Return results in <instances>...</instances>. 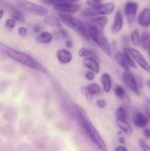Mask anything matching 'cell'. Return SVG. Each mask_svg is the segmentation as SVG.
I'll list each match as a JSON object with an SVG mask.
<instances>
[{
    "instance_id": "obj_21",
    "label": "cell",
    "mask_w": 150,
    "mask_h": 151,
    "mask_svg": "<svg viewBox=\"0 0 150 151\" xmlns=\"http://www.w3.org/2000/svg\"><path fill=\"white\" fill-rule=\"evenodd\" d=\"M116 125L121 131L124 133L127 136H130L132 133V128L127 120L118 121L116 120Z\"/></svg>"
},
{
    "instance_id": "obj_40",
    "label": "cell",
    "mask_w": 150,
    "mask_h": 151,
    "mask_svg": "<svg viewBox=\"0 0 150 151\" xmlns=\"http://www.w3.org/2000/svg\"><path fill=\"white\" fill-rule=\"evenodd\" d=\"M143 133H144V137H145L146 139H150V128H144Z\"/></svg>"
},
{
    "instance_id": "obj_4",
    "label": "cell",
    "mask_w": 150,
    "mask_h": 151,
    "mask_svg": "<svg viewBox=\"0 0 150 151\" xmlns=\"http://www.w3.org/2000/svg\"><path fill=\"white\" fill-rule=\"evenodd\" d=\"M58 18L60 19L61 23H63V24L71 28L72 30L75 31L79 35L89 41L90 38L87 32L86 27L79 19L75 18L71 14L63 13H58Z\"/></svg>"
},
{
    "instance_id": "obj_7",
    "label": "cell",
    "mask_w": 150,
    "mask_h": 151,
    "mask_svg": "<svg viewBox=\"0 0 150 151\" xmlns=\"http://www.w3.org/2000/svg\"><path fill=\"white\" fill-rule=\"evenodd\" d=\"M122 78L126 86L135 94L140 95V88H141V86L139 83L138 78H136V76L130 70L124 71Z\"/></svg>"
},
{
    "instance_id": "obj_11",
    "label": "cell",
    "mask_w": 150,
    "mask_h": 151,
    "mask_svg": "<svg viewBox=\"0 0 150 151\" xmlns=\"http://www.w3.org/2000/svg\"><path fill=\"white\" fill-rule=\"evenodd\" d=\"M56 57L59 63L62 65L69 64L73 60V55L69 50L60 49L56 52Z\"/></svg>"
},
{
    "instance_id": "obj_19",
    "label": "cell",
    "mask_w": 150,
    "mask_h": 151,
    "mask_svg": "<svg viewBox=\"0 0 150 151\" xmlns=\"http://www.w3.org/2000/svg\"><path fill=\"white\" fill-rule=\"evenodd\" d=\"M44 23L49 27H53L56 28H61L62 23L58 17L53 15H47L44 16L43 19Z\"/></svg>"
},
{
    "instance_id": "obj_26",
    "label": "cell",
    "mask_w": 150,
    "mask_h": 151,
    "mask_svg": "<svg viewBox=\"0 0 150 151\" xmlns=\"http://www.w3.org/2000/svg\"><path fill=\"white\" fill-rule=\"evenodd\" d=\"M78 55H79V57L82 58L83 59L85 58L89 57H93L96 58V56L95 53H94L92 50L85 48V47H81L79 50V51H78Z\"/></svg>"
},
{
    "instance_id": "obj_9",
    "label": "cell",
    "mask_w": 150,
    "mask_h": 151,
    "mask_svg": "<svg viewBox=\"0 0 150 151\" xmlns=\"http://www.w3.org/2000/svg\"><path fill=\"white\" fill-rule=\"evenodd\" d=\"M138 10V4L133 1H128L125 4L124 8V13L126 17V22L128 24H131L134 22L136 18L137 13Z\"/></svg>"
},
{
    "instance_id": "obj_38",
    "label": "cell",
    "mask_w": 150,
    "mask_h": 151,
    "mask_svg": "<svg viewBox=\"0 0 150 151\" xmlns=\"http://www.w3.org/2000/svg\"><path fill=\"white\" fill-rule=\"evenodd\" d=\"M106 105H107V101H106L104 99H99V100H97L96 106H98L99 108L102 109V108L105 107Z\"/></svg>"
},
{
    "instance_id": "obj_1",
    "label": "cell",
    "mask_w": 150,
    "mask_h": 151,
    "mask_svg": "<svg viewBox=\"0 0 150 151\" xmlns=\"http://www.w3.org/2000/svg\"><path fill=\"white\" fill-rule=\"evenodd\" d=\"M75 109H76L79 124L88 138L101 151H109L105 142L92 123L85 109L79 105H76Z\"/></svg>"
},
{
    "instance_id": "obj_17",
    "label": "cell",
    "mask_w": 150,
    "mask_h": 151,
    "mask_svg": "<svg viewBox=\"0 0 150 151\" xmlns=\"http://www.w3.org/2000/svg\"><path fill=\"white\" fill-rule=\"evenodd\" d=\"M100 82L102 86L103 91L105 93H109L112 89V79L108 73H103L100 77Z\"/></svg>"
},
{
    "instance_id": "obj_33",
    "label": "cell",
    "mask_w": 150,
    "mask_h": 151,
    "mask_svg": "<svg viewBox=\"0 0 150 151\" xmlns=\"http://www.w3.org/2000/svg\"><path fill=\"white\" fill-rule=\"evenodd\" d=\"M4 25L8 29H13V28L16 27V21L13 18H10V19H7V20L5 21V23H4Z\"/></svg>"
},
{
    "instance_id": "obj_29",
    "label": "cell",
    "mask_w": 150,
    "mask_h": 151,
    "mask_svg": "<svg viewBox=\"0 0 150 151\" xmlns=\"http://www.w3.org/2000/svg\"><path fill=\"white\" fill-rule=\"evenodd\" d=\"M41 3L44 4H46V5H52L54 6V4H60V3L63 2H74L76 3L78 1H81V0H39Z\"/></svg>"
},
{
    "instance_id": "obj_32",
    "label": "cell",
    "mask_w": 150,
    "mask_h": 151,
    "mask_svg": "<svg viewBox=\"0 0 150 151\" xmlns=\"http://www.w3.org/2000/svg\"><path fill=\"white\" fill-rule=\"evenodd\" d=\"M103 0H86V4L89 7H96L102 4Z\"/></svg>"
},
{
    "instance_id": "obj_24",
    "label": "cell",
    "mask_w": 150,
    "mask_h": 151,
    "mask_svg": "<svg viewBox=\"0 0 150 151\" xmlns=\"http://www.w3.org/2000/svg\"><path fill=\"white\" fill-rule=\"evenodd\" d=\"M123 52L124 55L125 57V59H126V62H127L129 67L133 68V69H136L137 65L136 63H135V60L132 58V55H131L130 52H129V50H128V47H124V48H123V52Z\"/></svg>"
},
{
    "instance_id": "obj_41",
    "label": "cell",
    "mask_w": 150,
    "mask_h": 151,
    "mask_svg": "<svg viewBox=\"0 0 150 151\" xmlns=\"http://www.w3.org/2000/svg\"><path fill=\"white\" fill-rule=\"evenodd\" d=\"M65 45H66V47H67L68 49H71L72 47H73L74 44H73V42H72V41L69 39V40H67V41H66Z\"/></svg>"
},
{
    "instance_id": "obj_39",
    "label": "cell",
    "mask_w": 150,
    "mask_h": 151,
    "mask_svg": "<svg viewBox=\"0 0 150 151\" xmlns=\"http://www.w3.org/2000/svg\"><path fill=\"white\" fill-rule=\"evenodd\" d=\"M41 30H42V27H41L40 24H35V26L33 27V31L35 32V33L39 34L40 32H42Z\"/></svg>"
},
{
    "instance_id": "obj_31",
    "label": "cell",
    "mask_w": 150,
    "mask_h": 151,
    "mask_svg": "<svg viewBox=\"0 0 150 151\" xmlns=\"http://www.w3.org/2000/svg\"><path fill=\"white\" fill-rule=\"evenodd\" d=\"M88 86V88L90 92L94 96L99 94L100 91H101V87L96 83H91L89 86Z\"/></svg>"
},
{
    "instance_id": "obj_16",
    "label": "cell",
    "mask_w": 150,
    "mask_h": 151,
    "mask_svg": "<svg viewBox=\"0 0 150 151\" xmlns=\"http://www.w3.org/2000/svg\"><path fill=\"white\" fill-rule=\"evenodd\" d=\"M124 27V19L122 13L121 11L118 10L115 15L114 20H113V24H112L111 30L112 32L114 34H117L121 31Z\"/></svg>"
},
{
    "instance_id": "obj_27",
    "label": "cell",
    "mask_w": 150,
    "mask_h": 151,
    "mask_svg": "<svg viewBox=\"0 0 150 151\" xmlns=\"http://www.w3.org/2000/svg\"><path fill=\"white\" fill-rule=\"evenodd\" d=\"M116 120L118 121H122V120H126L127 118V112L125 109L124 107L123 106H120L116 109Z\"/></svg>"
},
{
    "instance_id": "obj_12",
    "label": "cell",
    "mask_w": 150,
    "mask_h": 151,
    "mask_svg": "<svg viewBox=\"0 0 150 151\" xmlns=\"http://www.w3.org/2000/svg\"><path fill=\"white\" fill-rule=\"evenodd\" d=\"M138 24L142 27H150V7H145L141 10L138 15Z\"/></svg>"
},
{
    "instance_id": "obj_30",
    "label": "cell",
    "mask_w": 150,
    "mask_h": 151,
    "mask_svg": "<svg viewBox=\"0 0 150 151\" xmlns=\"http://www.w3.org/2000/svg\"><path fill=\"white\" fill-rule=\"evenodd\" d=\"M114 93L115 95H116L119 99H121V100L124 98L126 95V91H125L124 88L120 85L116 86V87H115L114 88Z\"/></svg>"
},
{
    "instance_id": "obj_34",
    "label": "cell",
    "mask_w": 150,
    "mask_h": 151,
    "mask_svg": "<svg viewBox=\"0 0 150 151\" xmlns=\"http://www.w3.org/2000/svg\"><path fill=\"white\" fill-rule=\"evenodd\" d=\"M95 75H96L95 73H94V72H91V71L88 70L85 72L84 76H85V78L87 80V81H93L94 79H95V78H96Z\"/></svg>"
},
{
    "instance_id": "obj_15",
    "label": "cell",
    "mask_w": 150,
    "mask_h": 151,
    "mask_svg": "<svg viewBox=\"0 0 150 151\" xmlns=\"http://www.w3.org/2000/svg\"><path fill=\"white\" fill-rule=\"evenodd\" d=\"M107 22H108V19L107 16H96L91 18L88 23L99 30L104 31V27L107 24Z\"/></svg>"
},
{
    "instance_id": "obj_46",
    "label": "cell",
    "mask_w": 150,
    "mask_h": 151,
    "mask_svg": "<svg viewBox=\"0 0 150 151\" xmlns=\"http://www.w3.org/2000/svg\"><path fill=\"white\" fill-rule=\"evenodd\" d=\"M147 52H148V55H149V59H150V50H148V51H147Z\"/></svg>"
},
{
    "instance_id": "obj_5",
    "label": "cell",
    "mask_w": 150,
    "mask_h": 151,
    "mask_svg": "<svg viewBox=\"0 0 150 151\" xmlns=\"http://www.w3.org/2000/svg\"><path fill=\"white\" fill-rule=\"evenodd\" d=\"M115 10V4L113 2L105 3L96 7H88L82 10L81 15L85 18H93L96 16H107L112 14Z\"/></svg>"
},
{
    "instance_id": "obj_35",
    "label": "cell",
    "mask_w": 150,
    "mask_h": 151,
    "mask_svg": "<svg viewBox=\"0 0 150 151\" xmlns=\"http://www.w3.org/2000/svg\"><path fill=\"white\" fill-rule=\"evenodd\" d=\"M27 29L25 27H20L18 29V33L21 38H26L27 35Z\"/></svg>"
},
{
    "instance_id": "obj_43",
    "label": "cell",
    "mask_w": 150,
    "mask_h": 151,
    "mask_svg": "<svg viewBox=\"0 0 150 151\" xmlns=\"http://www.w3.org/2000/svg\"><path fill=\"white\" fill-rule=\"evenodd\" d=\"M125 141H126V140H125V138L123 137V136H121V137H119V143H121V144L122 145L124 144Z\"/></svg>"
},
{
    "instance_id": "obj_3",
    "label": "cell",
    "mask_w": 150,
    "mask_h": 151,
    "mask_svg": "<svg viewBox=\"0 0 150 151\" xmlns=\"http://www.w3.org/2000/svg\"><path fill=\"white\" fill-rule=\"evenodd\" d=\"M87 32L89 35L90 39L93 40L94 43L102 50L104 54L108 57L112 55V46L109 42L107 37L104 35V31L99 30L94 27L91 26L88 22L85 24Z\"/></svg>"
},
{
    "instance_id": "obj_36",
    "label": "cell",
    "mask_w": 150,
    "mask_h": 151,
    "mask_svg": "<svg viewBox=\"0 0 150 151\" xmlns=\"http://www.w3.org/2000/svg\"><path fill=\"white\" fill-rule=\"evenodd\" d=\"M59 34H60V36L62 37V38L65 39L66 41H67V40H69V32H68L66 30V29L60 28V29L59 30Z\"/></svg>"
},
{
    "instance_id": "obj_25",
    "label": "cell",
    "mask_w": 150,
    "mask_h": 151,
    "mask_svg": "<svg viewBox=\"0 0 150 151\" xmlns=\"http://www.w3.org/2000/svg\"><path fill=\"white\" fill-rule=\"evenodd\" d=\"M10 15H11V18L14 19L16 22H19L21 23H24L26 22L25 17L24 16V15L22 14L20 10H16L15 8H11Z\"/></svg>"
},
{
    "instance_id": "obj_22",
    "label": "cell",
    "mask_w": 150,
    "mask_h": 151,
    "mask_svg": "<svg viewBox=\"0 0 150 151\" xmlns=\"http://www.w3.org/2000/svg\"><path fill=\"white\" fill-rule=\"evenodd\" d=\"M141 47L146 51L150 50V32L144 31L141 35Z\"/></svg>"
},
{
    "instance_id": "obj_20",
    "label": "cell",
    "mask_w": 150,
    "mask_h": 151,
    "mask_svg": "<svg viewBox=\"0 0 150 151\" xmlns=\"http://www.w3.org/2000/svg\"><path fill=\"white\" fill-rule=\"evenodd\" d=\"M114 58L116 63H118V65H119L121 69H124V71L129 70V65H128L127 62H126L124 55L122 52L121 51L116 52Z\"/></svg>"
},
{
    "instance_id": "obj_2",
    "label": "cell",
    "mask_w": 150,
    "mask_h": 151,
    "mask_svg": "<svg viewBox=\"0 0 150 151\" xmlns=\"http://www.w3.org/2000/svg\"><path fill=\"white\" fill-rule=\"evenodd\" d=\"M0 50L6 55L14 60L15 61L18 62V63H21L24 66H27L30 69H34V70L41 72L43 74H48V70H47L46 68L43 66L38 60H35L30 55L20 51V50L12 48V47L1 42H0Z\"/></svg>"
},
{
    "instance_id": "obj_18",
    "label": "cell",
    "mask_w": 150,
    "mask_h": 151,
    "mask_svg": "<svg viewBox=\"0 0 150 151\" xmlns=\"http://www.w3.org/2000/svg\"><path fill=\"white\" fill-rule=\"evenodd\" d=\"M36 40L40 44L47 45L52 42L53 35L48 31H42L37 35Z\"/></svg>"
},
{
    "instance_id": "obj_6",
    "label": "cell",
    "mask_w": 150,
    "mask_h": 151,
    "mask_svg": "<svg viewBox=\"0 0 150 151\" xmlns=\"http://www.w3.org/2000/svg\"><path fill=\"white\" fill-rule=\"evenodd\" d=\"M17 6L22 11L34 16L44 17L48 15V10L45 7L28 0H19L17 1Z\"/></svg>"
},
{
    "instance_id": "obj_14",
    "label": "cell",
    "mask_w": 150,
    "mask_h": 151,
    "mask_svg": "<svg viewBox=\"0 0 150 151\" xmlns=\"http://www.w3.org/2000/svg\"><path fill=\"white\" fill-rule=\"evenodd\" d=\"M82 63H83L84 66L88 69H89V71H91L94 73H95L96 75L99 73L100 66L96 58L93 57L85 58L83 59Z\"/></svg>"
},
{
    "instance_id": "obj_44",
    "label": "cell",
    "mask_w": 150,
    "mask_h": 151,
    "mask_svg": "<svg viewBox=\"0 0 150 151\" xmlns=\"http://www.w3.org/2000/svg\"><path fill=\"white\" fill-rule=\"evenodd\" d=\"M4 10H2V9H0V20L2 19V17L4 16Z\"/></svg>"
},
{
    "instance_id": "obj_45",
    "label": "cell",
    "mask_w": 150,
    "mask_h": 151,
    "mask_svg": "<svg viewBox=\"0 0 150 151\" xmlns=\"http://www.w3.org/2000/svg\"><path fill=\"white\" fill-rule=\"evenodd\" d=\"M146 86L150 89V79H149L148 81L146 82Z\"/></svg>"
},
{
    "instance_id": "obj_8",
    "label": "cell",
    "mask_w": 150,
    "mask_h": 151,
    "mask_svg": "<svg viewBox=\"0 0 150 151\" xmlns=\"http://www.w3.org/2000/svg\"><path fill=\"white\" fill-rule=\"evenodd\" d=\"M128 50H129L133 60H135L136 65L138 64L143 70H144L150 75V64L147 61L146 59L144 58V56L143 55L142 53L136 49L130 47H128Z\"/></svg>"
},
{
    "instance_id": "obj_10",
    "label": "cell",
    "mask_w": 150,
    "mask_h": 151,
    "mask_svg": "<svg viewBox=\"0 0 150 151\" xmlns=\"http://www.w3.org/2000/svg\"><path fill=\"white\" fill-rule=\"evenodd\" d=\"M53 7H54V10H57L59 13H69V14L76 13L80 9V7L77 3L74 2L60 3V4H54Z\"/></svg>"
},
{
    "instance_id": "obj_23",
    "label": "cell",
    "mask_w": 150,
    "mask_h": 151,
    "mask_svg": "<svg viewBox=\"0 0 150 151\" xmlns=\"http://www.w3.org/2000/svg\"><path fill=\"white\" fill-rule=\"evenodd\" d=\"M129 38L134 47H138L141 45V35L138 29H135L131 32Z\"/></svg>"
},
{
    "instance_id": "obj_37",
    "label": "cell",
    "mask_w": 150,
    "mask_h": 151,
    "mask_svg": "<svg viewBox=\"0 0 150 151\" xmlns=\"http://www.w3.org/2000/svg\"><path fill=\"white\" fill-rule=\"evenodd\" d=\"M140 145H141V148H142L143 151H150V145H147L144 140L141 139L139 142Z\"/></svg>"
},
{
    "instance_id": "obj_42",
    "label": "cell",
    "mask_w": 150,
    "mask_h": 151,
    "mask_svg": "<svg viewBox=\"0 0 150 151\" xmlns=\"http://www.w3.org/2000/svg\"><path fill=\"white\" fill-rule=\"evenodd\" d=\"M115 151H127V149H126L124 146L121 145V146H119V147H116V150Z\"/></svg>"
},
{
    "instance_id": "obj_28",
    "label": "cell",
    "mask_w": 150,
    "mask_h": 151,
    "mask_svg": "<svg viewBox=\"0 0 150 151\" xmlns=\"http://www.w3.org/2000/svg\"><path fill=\"white\" fill-rule=\"evenodd\" d=\"M80 91L81 92H82V94H83L84 97H85L87 101L88 102V103L92 104L93 102H94V96L90 92L89 90H88V86H82L80 88Z\"/></svg>"
},
{
    "instance_id": "obj_13",
    "label": "cell",
    "mask_w": 150,
    "mask_h": 151,
    "mask_svg": "<svg viewBox=\"0 0 150 151\" xmlns=\"http://www.w3.org/2000/svg\"><path fill=\"white\" fill-rule=\"evenodd\" d=\"M149 116L143 112H137L133 117L134 125L139 128H146L149 123Z\"/></svg>"
}]
</instances>
